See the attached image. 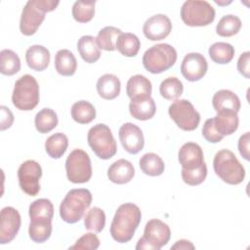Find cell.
<instances>
[{
  "mask_svg": "<svg viewBox=\"0 0 250 250\" xmlns=\"http://www.w3.org/2000/svg\"><path fill=\"white\" fill-rule=\"evenodd\" d=\"M141 219L142 213L136 204L128 202L120 205L110 225L111 237L119 243L130 241L141 223Z\"/></svg>",
  "mask_w": 250,
  "mask_h": 250,
  "instance_id": "6da1fadb",
  "label": "cell"
},
{
  "mask_svg": "<svg viewBox=\"0 0 250 250\" xmlns=\"http://www.w3.org/2000/svg\"><path fill=\"white\" fill-rule=\"evenodd\" d=\"M91 203L92 193L89 189H70L60 205V216L65 223L74 224L82 219Z\"/></svg>",
  "mask_w": 250,
  "mask_h": 250,
  "instance_id": "7a4b0ae2",
  "label": "cell"
},
{
  "mask_svg": "<svg viewBox=\"0 0 250 250\" xmlns=\"http://www.w3.org/2000/svg\"><path fill=\"white\" fill-rule=\"evenodd\" d=\"M213 168L216 175L229 185H238L245 178L244 167L229 149H222L215 154Z\"/></svg>",
  "mask_w": 250,
  "mask_h": 250,
  "instance_id": "3957f363",
  "label": "cell"
},
{
  "mask_svg": "<svg viewBox=\"0 0 250 250\" xmlns=\"http://www.w3.org/2000/svg\"><path fill=\"white\" fill-rule=\"evenodd\" d=\"M177 61V51L166 43H160L148 48L143 56L145 68L153 74L164 72L171 68Z\"/></svg>",
  "mask_w": 250,
  "mask_h": 250,
  "instance_id": "277c9868",
  "label": "cell"
},
{
  "mask_svg": "<svg viewBox=\"0 0 250 250\" xmlns=\"http://www.w3.org/2000/svg\"><path fill=\"white\" fill-rule=\"evenodd\" d=\"M13 104L20 110H32L39 103V85L29 74L21 76L15 83L12 95Z\"/></svg>",
  "mask_w": 250,
  "mask_h": 250,
  "instance_id": "5b68a950",
  "label": "cell"
},
{
  "mask_svg": "<svg viewBox=\"0 0 250 250\" xmlns=\"http://www.w3.org/2000/svg\"><path fill=\"white\" fill-rule=\"evenodd\" d=\"M87 141L93 152L101 159H109L117 151L116 142L109 127L105 124L99 123L90 128Z\"/></svg>",
  "mask_w": 250,
  "mask_h": 250,
  "instance_id": "8992f818",
  "label": "cell"
},
{
  "mask_svg": "<svg viewBox=\"0 0 250 250\" xmlns=\"http://www.w3.org/2000/svg\"><path fill=\"white\" fill-rule=\"evenodd\" d=\"M181 19L188 26H206L215 20V10L207 2L188 0L181 8Z\"/></svg>",
  "mask_w": 250,
  "mask_h": 250,
  "instance_id": "52a82bcc",
  "label": "cell"
},
{
  "mask_svg": "<svg viewBox=\"0 0 250 250\" xmlns=\"http://www.w3.org/2000/svg\"><path fill=\"white\" fill-rule=\"evenodd\" d=\"M67 179L73 184H84L92 177L91 160L86 151L80 148L72 150L65 160Z\"/></svg>",
  "mask_w": 250,
  "mask_h": 250,
  "instance_id": "ba28073f",
  "label": "cell"
},
{
  "mask_svg": "<svg viewBox=\"0 0 250 250\" xmlns=\"http://www.w3.org/2000/svg\"><path fill=\"white\" fill-rule=\"evenodd\" d=\"M168 113L177 126L184 131L195 130L200 122V114L188 100H176L169 108Z\"/></svg>",
  "mask_w": 250,
  "mask_h": 250,
  "instance_id": "9c48e42d",
  "label": "cell"
},
{
  "mask_svg": "<svg viewBox=\"0 0 250 250\" xmlns=\"http://www.w3.org/2000/svg\"><path fill=\"white\" fill-rule=\"evenodd\" d=\"M42 176V168L35 160H26L21 164L18 170L19 185L23 192L35 196L40 190L39 180Z\"/></svg>",
  "mask_w": 250,
  "mask_h": 250,
  "instance_id": "30bf717a",
  "label": "cell"
},
{
  "mask_svg": "<svg viewBox=\"0 0 250 250\" xmlns=\"http://www.w3.org/2000/svg\"><path fill=\"white\" fill-rule=\"evenodd\" d=\"M44 20L45 13L39 8L36 0L27 1L21 12L20 30L23 35L31 36L37 31Z\"/></svg>",
  "mask_w": 250,
  "mask_h": 250,
  "instance_id": "8fae6325",
  "label": "cell"
},
{
  "mask_svg": "<svg viewBox=\"0 0 250 250\" xmlns=\"http://www.w3.org/2000/svg\"><path fill=\"white\" fill-rule=\"evenodd\" d=\"M21 215L17 209L11 206L4 207L0 215V243L11 242L18 234L21 228Z\"/></svg>",
  "mask_w": 250,
  "mask_h": 250,
  "instance_id": "7c38bea8",
  "label": "cell"
},
{
  "mask_svg": "<svg viewBox=\"0 0 250 250\" xmlns=\"http://www.w3.org/2000/svg\"><path fill=\"white\" fill-rule=\"evenodd\" d=\"M142 237L152 246L153 250H159L170 240L171 230L164 222L158 219H151L146 224Z\"/></svg>",
  "mask_w": 250,
  "mask_h": 250,
  "instance_id": "4fadbf2b",
  "label": "cell"
},
{
  "mask_svg": "<svg viewBox=\"0 0 250 250\" xmlns=\"http://www.w3.org/2000/svg\"><path fill=\"white\" fill-rule=\"evenodd\" d=\"M208 63L203 55L199 53H189L185 56L182 64V75L188 81H198L207 72Z\"/></svg>",
  "mask_w": 250,
  "mask_h": 250,
  "instance_id": "5bb4252c",
  "label": "cell"
},
{
  "mask_svg": "<svg viewBox=\"0 0 250 250\" xmlns=\"http://www.w3.org/2000/svg\"><path fill=\"white\" fill-rule=\"evenodd\" d=\"M119 140L124 149L131 153L137 154L145 146V139L142 130L135 124L127 122L123 124L118 131Z\"/></svg>",
  "mask_w": 250,
  "mask_h": 250,
  "instance_id": "9a60e30c",
  "label": "cell"
},
{
  "mask_svg": "<svg viewBox=\"0 0 250 250\" xmlns=\"http://www.w3.org/2000/svg\"><path fill=\"white\" fill-rule=\"evenodd\" d=\"M172 31L170 19L163 14H157L148 18L143 26L145 36L151 41H158L166 38Z\"/></svg>",
  "mask_w": 250,
  "mask_h": 250,
  "instance_id": "2e32d148",
  "label": "cell"
},
{
  "mask_svg": "<svg viewBox=\"0 0 250 250\" xmlns=\"http://www.w3.org/2000/svg\"><path fill=\"white\" fill-rule=\"evenodd\" d=\"M179 162L185 170H194L204 163V155L199 145L188 142L184 144L178 154Z\"/></svg>",
  "mask_w": 250,
  "mask_h": 250,
  "instance_id": "e0dca14e",
  "label": "cell"
},
{
  "mask_svg": "<svg viewBox=\"0 0 250 250\" xmlns=\"http://www.w3.org/2000/svg\"><path fill=\"white\" fill-rule=\"evenodd\" d=\"M135 176L133 164L126 159H118L113 162L107 169L108 179L117 185L129 183Z\"/></svg>",
  "mask_w": 250,
  "mask_h": 250,
  "instance_id": "ac0fdd59",
  "label": "cell"
},
{
  "mask_svg": "<svg viewBox=\"0 0 250 250\" xmlns=\"http://www.w3.org/2000/svg\"><path fill=\"white\" fill-rule=\"evenodd\" d=\"M212 104L216 112L233 111L238 112L241 106L240 100L236 94L229 90H219L212 99Z\"/></svg>",
  "mask_w": 250,
  "mask_h": 250,
  "instance_id": "d6986e66",
  "label": "cell"
},
{
  "mask_svg": "<svg viewBox=\"0 0 250 250\" xmlns=\"http://www.w3.org/2000/svg\"><path fill=\"white\" fill-rule=\"evenodd\" d=\"M50 52L42 45H33L26 50L25 61L29 68L35 71L45 70L50 62Z\"/></svg>",
  "mask_w": 250,
  "mask_h": 250,
  "instance_id": "ffe728a7",
  "label": "cell"
},
{
  "mask_svg": "<svg viewBox=\"0 0 250 250\" xmlns=\"http://www.w3.org/2000/svg\"><path fill=\"white\" fill-rule=\"evenodd\" d=\"M151 91V82L148 78L141 74L130 77L126 85V94L131 100L149 98Z\"/></svg>",
  "mask_w": 250,
  "mask_h": 250,
  "instance_id": "44dd1931",
  "label": "cell"
},
{
  "mask_svg": "<svg viewBox=\"0 0 250 250\" xmlns=\"http://www.w3.org/2000/svg\"><path fill=\"white\" fill-rule=\"evenodd\" d=\"M130 114L138 120H148L152 118L156 111L155 102L151 97L145 99H134L129 104Z\"/></svg>",
  "mask_w": 250,
  "mask_h": 250,
  "instance_id": "7402d4cb",
  "label": "cell"
},
{
  "mask_svg": "<svg viewBox=\"0 0 250 250\" xmlns=\"http://www.w3.org/2000/svg\"><path fill=\"white\" fill-rule=\"evenodd\" d=\"M213 123L216 131L223 137L231 135L238 128V115L233 111H220L213 117Z\"/></svg>",
  "mask_w": 250,
  "mask_h": 250,
  "instance_id": "603a6c76",
  "label": "cell"
},
{
  "mask_svg": "<svg viewBox=\"0 0 250 250\" xmlns=\"http://www.w3.org/2000/svg\"><path fill=\"white\" fill-rule=\"evenodd\" d=\"M121 83L116 75L106 73L102 75L97 82V91L101 98L113 100L120 94Z\"/></svg>",
  "mask_w": 250,
  "mask_h": 250,
  "instance_id": "cb8c5ba5",
  "label": "cell"
},
{
  "mask_svg": "<svg viewBox=\"0 0 250 250\" xmlns=\"http://www.w3.org/2000/svg\"><path fill=\"white\" fill-rule=\"evenodd\" d=\"M77 51L82 60L88 63L96 62L101 57V50L97 44L96 38L91 35L80 37L77 42Z\"/></svg>",
  "mask_w": 250,
  "mask_h": 250,
  "instance_id": "d4e9b609",
  "label": "cell"
},
{
  "mask_svg": "<svg viewBox=\"0 0 250 250\" xmlns=\"http://www.w3.org/2000/svg\"><path fill=\"white\" fill-rule=\"evenodd\" d=\"M55 68L62 76H71L77 68V62L72 52L62 49L57 52L55 57Z\"/></svg>",
  "mask_w": 250,
  "mask_h": 250,
  "instance_id": "484cf974",
  "label": "cell"
},
{
  "mask_svg": "<svg viewBox=\"0 0 250 250\" xmlns=\"http://www.w3.org/2000/svg\"><path fill=\"white\" fill-rule=\"evenodd\" d=\"M52 220L50 219H33L30 220L28 234L32 241L43 243L48 240L52 234Z\"/></svg>",
  "mask_w": 250,
  "mask_h": 250,
  "instance_id": "4316f807",
  "label": "cell"
},
{
  "mask_svg": "<svg viewBox=\"0 0 250 250\" xmlns=\"http://www.w3.org/2000/svg\"><path fill=\"white\" fill-rule=\"evenodd\" d=\"M67 146L68 139L63 133L53 134L45 142V150L47 154L55 159L61 158L66 151Z\"/></svg>",
  "mask_w": 250,
  "mask_h": 250,
  "instance_id": "83f0119b",
  "label": "cell"
},
{
  "mask_svg": "<svg viewBox=\"0 0 250 250\" xmlns=\"http://www.w3.org/2000/svg\"><path fill=\"white\" fill-rule=\"evenodd\" d=\"M71 117L79 124H88L96 118V109L88 101H78L71 106Z\"/></svg>",
  "mask_w": 250,
  "mask_h": 250,
  "instance_id": "f1b7e54d",
  "label": "cell"
},
{
  "mask_svg": "<svg viewBox=\"0 0 250 250\" xmlns=\"http://www.w3.org/2000/svg\"><path fill=\"white\" fill-rule=\"evenodd\" d=\"M139 165L143 173L151 177L160 176L165 169L163 160L153 152L144 154L139 161Z\"/></svg>",
  "mask_w": 250,
  "mask_h": 250,
  "instance_id": "f546056e",
  "label": "cell"
},
{
  "mask_svg": "<svg viewBox=\"0 0 250 250\" xmlns=\"http://www.w3.org/2000/svg\"><path fill=\"white\" fill-rule=\"evenodd\" d=\"M59 119L57 113L48 107L42 108L38 111L34 118L36 130L41 134H46L55 129L58 125Z\"/></svg>",
  "mask_w": 250,
  "mask_h": 250,
  "instance_id": "4dcf8cb0",
  "label": "cell"
},
{
  "mask_svg": "<svg viewBox=\"0 0 250 250\" xmlns=\"http://www.w3.org/2000/svg\"><path fill=\"white\" fill-rule=\"evenodd\" d=\"M140 47V39L137 35L130 32L121 33L116 41V49L121 55L125 57L131 58L137 56Z\"/></svg>",
  "mask_w": 250,
  "mask_h": 250,
  "instance_id": "1f68e13d",
  "label": "cell"
},
{
  "mask_svg": "<svg viewBox=\"0 0 250 250\" xmlns=\"http://www.w3.org/2000/svg\"><path fill=\"white\" fill-rule=\"evenodd\" d=\"M208 54L214 62L226 64L233 59L234 48L226 42H216L209 47Z\"/></svg>",
  "mask_w": 250,
  "mask_h": 250,
  "instance_id": "d6a6232c",
  "label": "cell"
},
{
  "mask_svg": "<svg viewBox=\"0 0 250 250\" xmlns=\"http://www.w3.org/2000/svg\"><path fill=\"white\" fill-rule=\"evenodd\" d=\"M121 30L114 26H105L102 28L96 38L100 49L104 51H114L116 49V41L121 34Z\"/></svg>",
  "mask_w": 250,
  "mask_h": 250,
  "instance_id": "836d02e7",
  "label": "cell"
},
{
  "mask_svg": "<svg viewBox=\"0 0 250 250\" xmlns=\"http://www.w3.org/2000/svg\"><path fill=\"white\" fill-rule=\"evenodd\" d=\"M21 69V60L12 50L4 49L0 52V72L4 75H14Z\"/></svg>",
  "mask_w": 250,
  "mask_h": 250,
  "instance_id": "e575fe53",
  "label": "cell"
},
{
  "mask_svg": "<svg viewBox=\"0 0 250 250\" xmlns=\"http://www.w3.org/2000/svg\"><path fill=\"white\" fill-rule=\"evenodd\" d=\"M241 20L234 15L224 16L216 26V32L222 37H230L238 33L241 28Z\"/></svg>",
  "mask_w": 250,
  "mask_h": 250,
  "instance_id": "d590c367",
  "label": "cell"
},
{
  "mask_svg": "<svg viewBox=\"0 0 250 250\" xmlns=\"http://www.w3.org/2000/svg\"><path fill=\"white\" fill-rule=\"evenodd\" d=\"M28 214L30 220L33 219H50L54 217L53 203L47 198H39L29 205Z\"/></svg>",
  "mask_w": 250,
  "mask_h": 250,
  "instance_id": "8d00e7d4",
  "label": "cell"
},
{
  "mask_svg": "<svg viewBox=\"0 0 250 250\" xmlns=\"http://www.w3.org/2000/svg\"><path fill=\"white\" fill-rule=\"evenodd\" d=\"M183 91V83L177 77H168L164 79L159 86L160 95L168 101H176L181 97Z\"/></svg>",
  "mask_w": 250,
  "mask_h": 250,
  "instance_id": "74e56055",
  "label": "cell"
},
{
  "mask_svg": "<svg viewBox=\"0 0 250 250\" xmlns=\"http://www.w3.org/2000/svg\"><path fill=\"white\" fill-rule=\"evenodd\" d=\"M84 226L86 229L94 232H101L105 226V214L99 207L91 208L85 215Z\"/></svg>",
  "mask_w": 250,
  "mask_h": 250,
  "instance_id": "f35d334b",
  "label": "cell"
},
{
  "mask_svg": "<svg viewBox=\"0 0 250 250\" xmlns=\"http://www.w3.org/2000/svg\"><path fill=\"white\" fill-rule=\"evenodd\" d=\"M96 1H76L72 6L73 19L81 23L90 21L95 15Z\"/></svg>",
  "mask_w": 250,
  "mask_h": 250,
  "instance_id": "ab89813d",
  "label": "cell"
},
{
  "mask_svg": "<svg viewBox=\"0 0 250 250\" xmlns=\"http://www.w3.org/2000/svg\"><path fill=\"white\" fill-rule=\"evenodd\" d=\"M182 179L188 186H198L204 182L207 176V166L204 162L200 167L194 170L182 169Z\"/></svg>",
  "mask_w": 250,
  "mask_h": 250,
  "instance_id": "60d3db41",
  "label": "cell"
},
{
  "mask_svg": "<svg viewBox=\"0 0 250 250\" xmlns=\"http://www.w3.org/2000/svg\"><path fill=\"white\" fill-rule=\"evenodd\" d=\"M100 246V239L93 232L83 234L69 249H90L95 250Z\"/></svg>",
  "mask_w": 250,
  "mask_h": 250,
  "instance_id": "b9f144b4",
  "label": "cell"
},
{
  "mask_svg": "<svg viewBox=\"0 0 250 250\" xmlns=\"http://www.w3.org/2000/svg\"><path fill=\"white\" fill-rule=\"evenodd\" d=\"M202 136L207 142L212 144L219 143L224 139V137L216 131L213 123V118H209L204 122V125L202 127Z\"/></svg>",
  "mask_w": 250,
  "mask_h": 250,
  "instance_id": "7bdbcfd3",
  "label": "cell"
},
{
  "mask_svg": "<svg viewBox=\"0 0 250 250\" xmlns=\"http://www.w3.org/2000/svg\"><path fill=\"white\" fill-rule=\"evenodd\" d=\"M249 62H250V53L244 52L240 55L237 62V69L240 74H242L245 78H249Z\"/></svg>",
  "mask_w": 250,
  "mask_h": 250,
  "instance_id": "ee69618b",
  "label": "cell"
},
{
  "mask_svg": "<svg viewBox=\"0 0 250 250\" xmlns=\"http://www.w3.org/2000/svg\"><path fill=\"white\" fill-rule=\"evenodd\" d=\"M0 111H1V130L4 131L8 128H10L14 122V115L12 111L5 105L0 106Z\"/></svg>",
  "mask_w": 250,
  "mask_h": 250,
  "instance_id": "f6af8a7d",
  "label": "cell"
},
{
  "mask_svg": "<svg viewBox=\"0 0 250 250\" xmlns=\"http://www.w3.org/2000/svg\"><path fill=\"white\" fill-rule=\"evenodd\" d=\"M238 150L244 159L249 160V132H246L239 138Z\"/></svg>",
  "mask_w": 250,
  "mask_h": 250,
  "instance_id": "bcb514c9",
  "label": "cell"
},
{
  "mask_svg": "<svg viewBox=\"0 0 250 250\" xmlns=\"http://www.w3.org/2000/svg\"><path fill=\"white\" fill-rule=\"evenodd\" d=\"M36 3H37L39 8L44 13H48V12L54 11L57 8V6L60 4V1H55V0H36Z\"/></svg>",
  "mask_w": 250,
  "mask_h": 250,
  "instance_id": "7dc6e473",
  "label": "cell"
},
{
  "mask_svg": "<svg viewBox=\"0 0 250 250\" xmlns=\"http://www.w3.org/2000/svg\"><path fill=\"white\" fill-rule=\"evenodd\" d=\"M194 245L186 239L178 240L173 246H171V249H178V250H187V249H194Z\"/></svg>",
  "mask_w": 250,
  "mask_h": 250,
  "instance_id": "c3c4849f",
  "label": "cell"
}]
</instances>
